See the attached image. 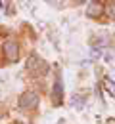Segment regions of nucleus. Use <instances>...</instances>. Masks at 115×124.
Wrapping results in <instances>:
<instances>
[{"instance_id":"1","label":"nucleus","mask_w":115,"mask_h":124,"mask_svg":"<svg viewBox=\"0 0 115 124\" xmlns=\"http://www.w3.org/2000/svg\"><path fill=\"white\" fill-rule=\"evenodd\" d=\"M27 69H29V73L33 75V77H40V75H44L46 71H48V65L42 61L38 55H31L29 57V61H27Z\"/></svg>"},{"instance_id":"2","label":"nucleus","mask_w":115,"mask_h":124,"mask_svg":"<svg viewBox=\"0 0 115 124\" xmlns=\"http://www.w3.org/2000/svg\"><path fill=\"white\" fill-rule=\"evenodd\" d=\"M38 107V95L35 92H25L19 97V109L21 111H31Z\"/></svg>"},{"instance_id":"3","label":"nucleus","mask_w":115,"mask_h":124,"mask_svg":"<svg viewBox=\"0 0 115 124\" xmlns=\"http://www.w3.org/2000/svg\"><path fill=\"white\" fill-rule=\"evenodd\" d=\"M4 55H6L8 61H17V57H19V46H17V42H14V40L4 42Z\"/></svg>"},{"instance_id":"4","label":"nucleus","mask_w":115,"mask_h":124,"mask_svg":"<svg viewBox=\"0 0 115 124\" xmlns=\"http://www.w3.org/2000/svg\"><path fill=\"white\" fill-rule=\"evenodd\" d=\"M104 14V2H90L86 8V16L88 17H100Z\"/></svg>"},{"instance_id":"5","label":"nucleus","mask_w":115,"mask_h":124,"mask_svg":"<svg viewBox=\"0 0 115 124\" xmlns=\"http://www.w3.org/2000/svg\"><path fill=\"white\" fill-rule=\"evenodd\" d=\"M62 93H63V86H62V82L58 80V82L54 84V90H52V99H54L56 105L62 101Z\"/></svg>"},{"instance_id":"6","label":"nucleus","mask_w":115,"mask_h":124,"mask_svg":"<svg viewBox=\"0 0 115 124\" xmlns=\"http://www.w3.org/2000/svg\"><path fill=\"white\" fill-rule=\"evenodd\" d=\"M104 88L107 90V95H111V97H115V82L111 80L109 77L104 78Z\"/></svg>"},{"instance_id":"7","label":"nucleus","mask_w":115,"mask_h":124,"mask_svg":"<svg viewBox=\"0 0 115 124\" xmlns=\"http://www.w3.org/2000/svg\"><path fill=\"white\" fill-rule=\"evenodd\" d=\"M107 12L115 17V2H109V4H107Z\"/></svg>"}]
</instances>
